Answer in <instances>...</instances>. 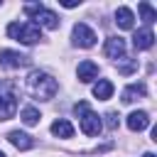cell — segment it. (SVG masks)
<instances>
[{"instance_id": "cell-1", "label": "cell", "mask_w": 157, "mask_h": 157, "mask_svg": "<svg viewBox=\"0 0 157 157\" xmlns=\"http://www.w3.org/2000/svg\"><path fill=\"white\" fill-rule=\"evenodd\" d=\"M25 86H27V91H29L34 98H39V101H49V98H54L56 91H59V83H56L49 74H44V71H29V76L25 78Z\"/></svg>"}, {"instance_id": "cell-2", "label": "cell", "mask_w": 157, "mask_h": 157, "mask_svg": "<svg viewBox=\"0 0 157 157\" xmlns=\"http://www.w3.org/2000/svg\"><path fill=\"white\" fill-rule=\"evenodd\" d=\"M7 37L17 39L22 44H34L42 39V29L34 22H10L7 25Z\"/></svg>"}, {"instance_id": "cell-3", "label": "cell", "mask_w": 157, "mask_h": 157, "mask_svg": "<svg viewBox=\"0 0 157 157\" xmlns=\"http://www.w3.org/2000/svg\"><path fill=\"white\" fill-rule=\"evenodd\" d=\"M74 113L78 115V125H81L83 135L96 137V135L101 132V118H98V115L91 110V105H88L86 101H78V103L74 105Z\"/></svg>"}, {"instance_id": "cell-4", "label": "cell", "mask_w": 157, "mask_h": 157, "mask_svg": "<svg viewBox=\"0 0 157 157\" xmlns=\"http://www.w3.org/2000/svg\"><path fill=\"white\" fill-rule=\"evenodd\" d=\"M17 113V93L12 81H0V120H10Z\"/></svg>"}, {"instance_id": "cell-5", "label": "cell", "mask_w": 157, "mask_h": 157, "mask_svg": "<svg viewBox=\"0 0 157 157\" xmlns=\"http://www.w3.org/2000/svg\"><path fill=\"white\" fill-rule=\"evenodd\" d=\"M25 12L34 20V25L39 22V25L47 27V29H56V27H59V17H56V12L47 10L42 2H29V5H25Z\"/></svg>"}, {"instance_id": "cell-6", "label": "cell", "mask_w": 157, "mask_h": 157, "mask_svg": "<svg viewBox=\"0 0 157 157\" xmlns=\"http://www.w3.org/2000/svg\"><path fill=\"white\" fill-rule=\"evenodd\" d=\"M71 39H74V44L76 47H81V49H91L93 44H96V32L88 27V25H83V22H78V25H74V32H71Z\"/></svg>"}, {"instance_id": "cell-7", "label": "cell", "mask_w": 157, "mask_h": 157, "mask_svg": "<svg viewBox=\"0 0 157 157\" xmlns=\"http://www.w3.org/2000/svg\"><path fill=\"white\" fill-rule=\"evenodd\" d=\"M0 66L2 69H20V66H29V56L12 52V49H2L0 52Z\"/></svg>"}, {"instance_id": "cell-8", "label": "cell", "mask_w": 157, "mask_h": 157, "mask_svg": "<svg viewBox=\"0 0 157 157\" xmlns=\"http://www.w3.org/2000/svg\"><path fill=\"white\" fill-rule=\"evenodd\" d=\"M103 52H105V56H108V59L120 61V59L125 56V39H120V37H108V39H105Z\"/></svg>"}, {"instance_id": "cell-9", "label": "cell", "mask_w": 157, "mask_h": 157, "mask_svg": "<svg viewBox=\"0 0 157 157\" xmlns=\"http://www.w3.org/2000/svg\"><path fill=\"white\" fill-rule=\"evenodd\" d=\"M76 76H78V81L81 83H88V81H93L96 76H98V64H93V61H81L78 64V69H76Z\"/></svg>"}, {"instance_id": "cell-10", "label": "cell", "mask_w": 157, "mask_h": 157, "mask_svg": "<svg viewBox=\"0 0 157 157\" xmlns=\"http://www.w3.org/2000/svg\"><path fill=\"white\" fill-rule=\"evenodd\" d=\"M150 125V115L145 113V110H132L130 115H128V128L132 130V132H140V130H145Z\"/></svg>"}, {"instance_id": "cell-11", "label": "cell", "mask_w": 157, "mask_h": 157, "mask_svg": "<svg viewBox=\"0 0 157 157\" xmlns=\"http://www.w3.org/2000/svg\"><path fill=\"white\" fill-rule=\"evenodd\" d=\"M7 140H10L17 150H32V147H34V140H32L27 132H22V130H12V132H7Z\"/></svg>"}, {"instance_id": "cell-12", "label": "cell", "mask_w": 157, "mask_h": 157, "mask_svg": "<svg viewBox=\"0 0 157 157\" xmlns=\"http://www.w3.org/2000/svg\"><path fill=\"white\" fill-rule=\"evenodd\" d=\"M152 42H155V34H152V29H150V27L137 29V32L132 34V44H135V49H150V47H152Z\"/></svg>"}, {"instance_id": "cell-13", "label": "cell", "mask_w": 157, "mask_h": 157, "mask_svg": "<svg viewBox=\"0 0 157 157\" xmlns=\"http://www.w3.org/2000/svg\"><path fill=\"white\" fill-rule=\"evenodd\" d=\"M145 93H147V86L145 83H130V86L123 88V103H132V101L142 98Z\"/></svg>"}, {"instance_id": "cell-14", "label": "cell", "mask_w": 157, "mask_h": 157, "mask_svg": "<svg viewBox=\"0 0 157 157\" xmlns=\"http://www.w3.org/2000/svg\"><path fill=\"white\" fill-rule=\"evenodd\" d=\"M132 10L130 7H118L115 10V25L120 27V29H132Z\"/></svg>"}, {"instance_id": "cell-15", "label": "cell", "mask_w": 157, "mask_h": 157, "mask_svg": "<svg viewBox=\"0 0 157 157\" xmlns=\"http://www.w3.org/2000/svg\"><path fill=\"white\" fill-rule=\"evenodd\" d=\"M93 96H96L98 101H108V98L113 96V83H110L108 78H98V83L93 86Z\"/></svg>"}, {"instance_id": "cell-16", "label": "cell", "mask_w": 157, "mask_h": 157, "mask_svg": "<svg viewBox=\"0 0 157 157\" xmlns=\"http://www.w3.org/2000/svg\"><path fill=\"white\" fill-rule=\"evenodd\" d=\"M52 132H54L56 137H71V135H74V125H71L69 120H54V123H52Z\"/></svg>"}, {"instance_id": "cell-17", "label": "cell", "mask_w": 157, "mask_h": 157, "mask_svg": "<svg viewBox=\"0 0 157 157\" xmlns=\"http://www.w3.org/2000/svg\"><path fill=\"white\" fill-rule=\"evenodd\" d=\"M137 10H140V15H142V22H145V25H152V22L157 20V12L152 10V5H150V2H140V5H137Z\"/></svg>"}, {"instance_id": "cell-18", "label": "cell", "mask_w": 157, "mask_h": 157, "mask_svg": "<svg viewBox=\"0 0 157 157\" xmlns=\"http://www.w3.org/2000/svg\"><path fill=\"white\" fill-rule=\"evenodd\" d=\"M22 123H25V125H37V123H39V110H37L34 105L22 108Z\"/></svg>"}, {"instance_id": "cell-19", "label": "cell", "mask_w": 157, "mask_h": 157, "mask_svg": "<svg viewBox=\"0 0 157 157\" xmlns=\"http://www.w3.org/2000/svg\"><path fill=\"white\" fill-rule=\"evenodd\" d=\"M105 118H108V120H105V123H108V128H110V130H115V128H118V113H113V110H110Z\"/></svg>"}, {"instance_id": "cell-20", "label": "cell", "mask_w": 157, "mask_h": 157, "mask_svg": "<svg viewBox=\"0 0 157 157\" xmlns=\"http://www.w3.org/2000/svg\"><path fill=\"white\" fill-rule=\"evenodd\" d=\"M118 71H120V74H132V71H135V61H128V64L118 66Z\"/></svg>"}, {"instance_id": "cell-21", "label": "cell", "mask_w": 157, "mask_h": 157, "mask_svg": "<svg viewBox=\"0 0 157 157\" xmlns=\"http://www.w3.org/2000/svg\"><path fill=\"white\" fill-rule=\"evenodd\" d=\"M61 5H64V7H76V2H74V0H64Z\"/></svg>"}, {"instance_id": "cell-22", "label": "cell", "mask_w": 157, "mask_h": 157, "mask_svg": "<svg viewBox=\"0 0 157 157\" xmlns=\"http://www.w3.org/2000/svg\"><path fill=\"white\" fill-rule=\"evenodd\" d=\"M142 157H155V155H152V152H145V155H142Z\"/></svg>"}, {"instance_id": "cell-23", "label": "cell", "mask_w": 157, "mask_h": 157, "mask_svg": "<svg viewBox=\"0 0 157 157\" xmlns=\"http://www.w3.org/2000/svg\"><path fill=\"white\" fill-rule=\"evenodd\" d=\"M0 157H5V152H2V150H0Z\"/></svg>"}]
</instances>
